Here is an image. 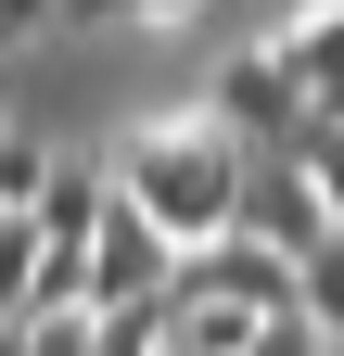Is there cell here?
Returning a JSON list of instances; mask_svg holds the SVG:
<instances>
[{"mask_svg":"<svg viewBox=\"0 0 344 356\" xmlns=\"http://www.w3.org/2000/svg\"><path fill=\"white\" fill-rule=\"evenodd\" d=\"M115 178H127V204L141 216H166L179 242H217V229H242V178H255V140L204 102V115H166V127H141V140L115 153Z\"/></svg>","mask_w":344,"mask_h":356,"instance_id":"cell-1","label":"cell"},{"mask_svg":"<svg viewBox=\"0 0 344 356\" xmlns=\"http://www.w3.org/2000/svg\"><path fill=\"white\" fill-rule=\"evenodd\" d=\"M204 102H217V115L242 127L255 153H293V140H306V115H319V102H306V76L281 64V38H255V51H230V64H217V89H204Z\"/></svg>","mask_w":344,"mask_h":356,"instance_id":"cell-2","label":"cell"},{"mask_svg":"<svg viewBox=\"0 0 344 356\" xmlns=\"http://www.w3.org/2000/svg\"><path fill=\"white\" fill-rule=\"evenodd\" d=\"M242 229L281 242V254H319L344 216H331V191L306 178V153H255V178H242Z\"/></svg>","mask_w":344,"mask_h":356,"instance_id":"cell-3","label":"cell"},{"mask_svg":"<svg viewBox=\"0 0 344 356\" xmlns=\"http://www.w3.org/2000/svg\"><path fill=\"white\" fill-rule=\"evenodd\" d=\"M115 204H127V178H115V165H52V178H38V229L77 242V254L102 242V216H115Z\"/></svg>","mask_w":344,"mask_h":356,"instance_id":"cell-4","label":"cell"},{"mask_svg":"<svg viewBox=\"0 0 344 356\" xmlns=\"http://www.w3.org/2000/svg\"><path fill=\"white\" fill-rule=\"evenodd\" d=\"M281 64L306 76V102H319V115H344V0H306V13L281 26Z\"/></svg>","mask_w":344,"mask_h":356,"instance_id":"cell-5","label":"cell"},{"mask_svg":"<svg viewBox=\"0 0 344 356\" xmlns=\"http://www.w3.org/2000/svg\"><path fill=\"white\" fill-rule=\"evenodd\" d=\"M38 254H52L38 204H0V318H38Z\"/></svg>","mask_w":344,"mask_h":356,"instance_id":"cell-6","label":"cell"},{"mask_svg":"<svg viewBox=\"0 0 344 356\" xmlns=\"http://www.w3.org/2000/svg\"><path fill=\"white\" fill-rule=\"evenodd\" d=\"M306 318H319V331L344 343V229H331V242L306 254Z\"/></svg>","mask_w":344,"mask_h":356,"instance_id":"cell-7","label":"cell"},{"mask_svg":"<svg viewBox=\"0 0 344 356\" xmlns=\"http://www.w3.org/2000/svg\"><path fill=\"white\" fill-rule=\"evenodd\" d=\"M38 356H102V305H38Z\"/></svg>","mask_w":344,"mask_h":356,"instance_id":"cell-8","label":"cell"},{"mask_svg":"<svg viewBox=\"0 0 344 356\" xmlns=\"http://www.w3.org/2000/svg\"><path fill=\"white\" fill-rule=\"evenodd\" d=\"M293 153H306V178H319L331 216H344V115H306V140H293Z\"/></svg>","mask_w":344,"mask_h":356,"instance_id":"cell-9","label":"cell"},{"mask_svg":"<svg viewBox=\"0 0 344 356\" xmlns=\"http://www.w3.org/2000/svg\"><path fill=\"white\" fill-rule=\"evenodd\" d=\"M242 356H331V331H319V318H306V305H281V318H268V331H255V343H242Z\"/></svg>","mask_w":344,"mask_h":356,"instance_id":"cell-10","label":"cell"},{"mask_svg":"<svg viewBox=\"0 0 344 356\" xmlns=\"http://www.w3.org/2000/svg\"><path fill=\"white\" fill-rule=\"evenodd\" d=\"M38 178H52L38 140H26V127H0V204H38Z\"/></svg>","mask_w":344,"mask_h":356,"instance_id":"cell-11","label":"cell"},{"mask_svg":"<svg viewBox=\"0 0 344 356\" xmlns=\"http://www.w3.org/2000/svg\"><path fill=\"white\" fill-rule=\"evenodd\" d=\"M38 26H64V0H0V51H26Z\"/></svg>","mask_w":344,"mask_h":356,"instance_id":"cell-12","label":"cell"},{"mask_svg":"<svg viewBox=\"0 0 344 356\" xmlns=\"http://www.w3.org/2000/svg\"><path fill=\"white\" fill-rule=\"evenodd\" d=\"M0 356H38V318H0Z\"/></svg>","mask_w":344,"mask_h":356,"instance_id":"cell-13","label":"cell"},{"mask_svg":"<svg viewBox=\"0 0 344 356\" xmlns=\"http://www.w3.org/2000/svg\"><path fill=\"white\" fill-rule=\"evenodd\" d=\"M166 356H179V343H166Z\"/></svg>","mask_w":344,"mask_h":356,"instance_id":"cell-14","label":"cell"},{"mask_svg":"<svg viewBox=\"0 0 344 356\" xmlns=\"http://www.w3.org/2000/svg\"><path fill=\"white\" fill-rule=\"evenodd\" d=\"M331 356H344V343H331Z\"/></svg>","mask_w":344,"mask_h":356,"instance_id":"cell-15","label":"cell"}]
</instances>
